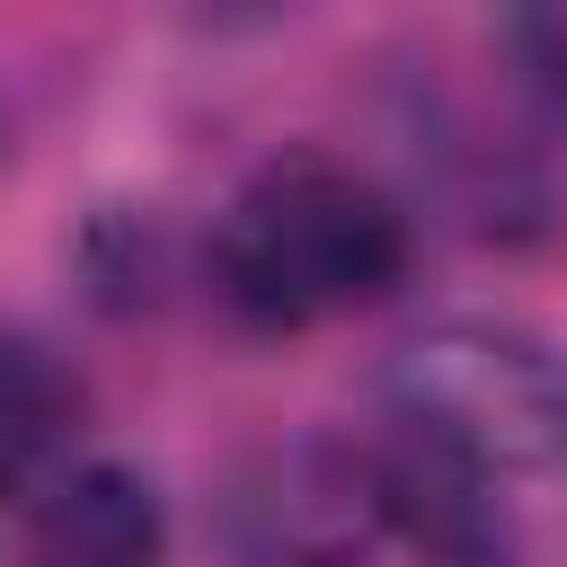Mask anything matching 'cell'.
<instances>
[{"label": "cell", "mask_w": 567, "mask_h": 567, "mask_svg": "<svg viewBox=\"0 0 567 567\" xmlns=\"http://www.w3.org/2000/svg\"><path fill=\"white\" fill-rule=\"evenodd\" d=\"M416 230L381 177L337 151L257 159L213 213V301L257 337H301L399 292Z\"/></svg>", "instance_id": "6da1fadb"}, {"label": "cell", "mask_w": 567, "mask_h": 567, "mask_svg": "<svg viewBox=\"0 0 567 567\" xmlns=\"http://www.w3.org/2000/svg\"><path fill=\"white\" fill-rule=\"evenodd\" d=\"M381 408L399 443L496 478H540L567 461V354L514 319H434L381 363Z\"/></svg>", "instance_id": "7a4b0ae2"}, {"label": "cell", "mask_w": 567, "mask_h": 567, "mask_svg": "<svg viewBox=\"0 0 567 567\" xmlns=\"http://www.w3.org/2000/svg\"><path fill=\"white\" fill-rule=\"evenodd\" d=\"M221 540L239 567H363L372 540H390L381 452H354L337 434L248 452L221 487Z\"/></svg>", "instance_id": "3957f363"}, {"label": "cell", "mask_w": 567, "mask_h": 567, "mask_svg": "<svg viewBox=\"0 0 567 567\" xmlns=\"http://www.w3.org/2000/svg\"><path fill=\"white\" fill-rule=\"evenodd\" d=\"M27 567H168L159 487L124 461L62 470L27 514Z\"/></svg>", "instance_id": "277c9868"}, {"label": "cell", "mask_w": 567, "mask_h": 567, "mask_svg": "<svg viewBox=\"0 0 567 567\" xmlns=\"http://www.w3.org/2000/svg\"><path fill=\"white\" fill-rule=\"evenodd\" d=\"M80 425V372L35 337L0 328V496H18Z\"/></svg>", "instance_id": "5b68a950"}, {"label": "cell", "mask_w": 567, "mask_h": 567, "mask_svg": "<svg viewBox=\"0 0 567 567\" xmlns=\"http://www.w3.org/2000/svg\"><path fill=\"white\" fill-rule=\"evenodd\" d=\"M505 53H514L523 89L549 115H567V18H505Z\"/></svg>", "instance_id": "8992f818"}]
</instances>
